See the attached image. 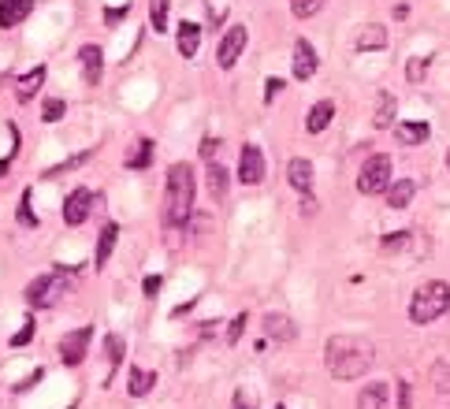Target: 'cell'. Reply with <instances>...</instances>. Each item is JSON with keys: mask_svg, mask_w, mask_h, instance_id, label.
I'll return each mask as SVG.
<instances>
[{"mask_svg": "<svg viewBox=\"0 0 450 409\" xmlns=\"http://www.w3.org/2000/svg\"><path fill=\"white\" fill-rule=\"evenodd\" d=\"M372 361H376L372 342L357 335H331L324 346V365L335 380H357L372 368Z\"/></svg>", "mask_w": 450, "mask_h": 409, "instance_id": "1", "label": "cell"}, {"mask_svg": "<svg viewBox=\"0 0 450 409\" xmlns=\"http://www.w3.org/2000/svg\"><path fill=\"white\" fill-rule=\"evenodd\" d=\"M194 212V168L190 164H172L168 168V198H164V223L172 227H187Z\"/></svg>", "mask_w": 450, "mask_h": 409, "instance_id": "2", "label": "cell"}, {"mask_svg": "<svg viewBox=\"0 0 450 409\" xmlns=\"http://www.w3.org/2000/svg\"><path fill=\"white\" fill-rule=\"evenodd\" d=\"M443 313H450V287L446 283L431 280V283H421L413 290V302H409V320L413 324H431Z\"/></svg>", "mask_w": 450, "mask_h": 409, "instance_id": "3", "label": "cell"}, {"mask_svg": "<svg viewBox=\"0 0 450 409\" xmlns=\"http://www.w3.org/2000/svg\"><path fill=\"white\" fill-rule=\"evenodd\" d=\"M391 156H383V153H376V156H369L365 160V168H361V175H357V190L361 193H383L391 186Z\"/></svg>", "mask_w": 450, "mask_h": 409, "instance_id": "4", "label": "cell"}, {"mask_svg": "<svg viewBox=\"0 0 450 409\" xmlns=\"http://www.w3.org/2000/svg\"><path fill=\"white\" fill-rule=\"evenodd\" d=\"M90 339H93V327H75L60 339V357L63 365H82V357L90 354Z\"/></svg>", "mask_w": 450, "mask_h": 409, "instance_id": "5", "label": "cell"}, {"mask_svg": "<svg viewBox=\"0 0 450 409\" xmlns=\"http://www.w3.org/2000/svg\"><path fill=\"white\" fill-rule=\"evenodd\" d=\"M60 294H63V280H60V275H41V280H34L26 287V302L34 309H48V305H56Z\"/></svg>", "mask_w": 450, "mask_h": 409, "instance_id": "6", "label": "cell"}, {"mask_svg": "<svg viewBox=\"0 0 450 409\" xmlns=\"http://www.w3.org/2000/svg\"><path fill=\"white\" fill-rule=\"evenodd\" d=\"M246 26L239 23V26H231L227 34H224V41H220V53H216V63H220L224 71H231L239 63V56H242V48H246Z\"/></svg>", "mask_w": 450, "mask_h": 409, "instance_id": "7", "label": "cell"}, {"mask_svg": "<svg viewBox=\"0 0 450 409\" xmlns=\"http://www.w3.org/2000/svg\"><path fill=\"white\" fill-rule=\"evenodd\" d=\"M261 179H264V153L257 149V145H246V149H242V160H239V183L257 186Z\"/></svg>", "mask_w": 450, "mask_h": 409, "instance_id": "8", "label": "cell"}, {"mask_svg": "<svg viewBox=\"0 0 450 409\" xmlns=\"http://www.w3.org/2000/svg\"><path fill=\"white\" fill-rule=\"evenodd\" d=\"M90 205H93V193L86 190V186H78V190H71V198H68V205H63V220H68L71 227H78L82 220L90 216Z\"/></svg>", "mask_w": 450, "mask_h": 409, "instance_id": "9", "label": "cell"}, {"mask_svg": "<svg viewBox=\"0 0 450 409\" xmlns=\"http://www.w3.org/2000/svg\"><path fill=\"white\" fill-rule=\"evenodd\" d=\"M287 179H291V186L302 193V198H313V164L305 156H294L287 164Z\"/></svg>", "mask_w": 450, "mask_h": 409, "instance_id": "10", "label": "cell"}, {"mask_svg": "<svg viewBox=\"0 0 450 409\" xmlns=\"http://www.w3.org/2000/svg\"><path fill=\"white\" fill-rule=\"evenodd\" d=\"M30 11H34V0H0V30L19 26Z\"/></svg>", "mask_w": 450, "mask_h": 409, "instance_id": "11", "label": "cell"}, {"mask_svg": "<svg viewBox=\"0 0 450 409\" xmlns=\"http://www.w3.org/2000/svg\"><path fill=\"white\" fill-rule=\"evenodd\" d=\"M82 75H86V82L90 86H97L101 82V75H105V53L97 45H82Z\"/></svg>", "mask_w": 450, "mask_h": 409, "instance_id": "12", "label": "cell"}, {"mask_svg": "<svg viewBox=\"0 0 450 409\" xmlns=\"http://www.w3.org/2000/svg\"><path fill=\"white\" fill-rule=\"evenodd\" d=\"M316 75V53H313V45L305 41V38H298V45H294V78H313Z\"/></svg>", "mask_w": 450, "mask_h": 409, "instance_id": "13", "label": "cell"}, {"mask_svg": "<svg viewBox=\"0 0 450 409\" xmlns=\"http://www.w3.org/2000/svg\"><path fill=\"white\" fill-rule=\"evenodd\" d=\"M354 48H357V53H380V48H387V26L369 23V26H365L361 34H357Z\"/></svg>", "mask_w": 450, "mask_h": 409, "instance_id": "14", "label": "cell"}, {"mask_svg": "<svg viewBox=\"0 0 450 409\" xmlns=\"http://www.w3.org/2000/svg\"><path fill=\"white\" fill-rule=\"evenodd\" d=\"M264 335L276 339V342H291L298 335V324L291 317H283V313H268L264 317Z\"/></svg>", "mask_w": 450, "mask_h": 409, "instance_id": "15", "label": "cell"}, {"mask_svg": "<svg viewBox=\"0 0 450 409\" xmlns=\"http://www.w3.org/2000/svg\"><path fill=\"white\" fill-rule=\"evenodd\" d=\"M391 405V387L387 383H369L357 395V409H387Z\"/></svg>", "mask_w": 450, "mask_h": 409, "instance_id": "16", "label": "cell"}, {"mask_svg": "<svg viewBox=\"0 0 450 409\" xmlns=\"http://www.w3.org/2000/svg\"><path fill=\"white\" fill-rule=\"evenodd\" d=\"M380 250H383V253H402V250H421V253H424V242L417 238L413 231H398V235H383Z\"/></svg>", "mask_w": 450, "mask_h": 409, "instance_id": "17", "label": "cell"}, {"mask_svg": "<svg viewBox=\"0 0 450 409\" xmlns=\"http://www.w3.org/2000/svg\"><path fill=\"white\" fill-rule=\"evenodd\" d=\"M331 119H335V105H331V101H316L309 108V116H305V130H309V134H320Z\"/></svg>", "mask_w": 450, "mask_h": 409, "instance_id": "18", "label": "cell"}, {"mask_svg": "<svg viewBox=\"0 0 450 409\" xmlns=\"http://www.w3.org/2000/svg\"><path fill=\"white\" fill-rule=\"evenodd\" d=\"M197 45H202V26H197V23H179V56L194 60L197 56Z\"/></svg>", "mask_w": 450, "mask_h": 409, "instance_id": "19", "label": "cell"}, {"mask_svg": "<svg viewBox=\"0 0 450 409\" xmlns=\"http://www.w3.org/2000/svg\"><path fill=\"white\" fill-rule=\"evenodd\" d=\"M413 190H417V186H413V179H394V183L383 190V193H387V205H391V208H409Z\"/></svg>", "mask_w": 450, "mask_h": 409, "instance_id": "20", "label": "cell"}, {"mask_svg": "<svg viewBox=\"0 0 450 409\" xmlns=\"http://www.w3.org/2000/svg\"><path fill=\"white\" fill-rule=\"evenodd\" d=\"M428 123H421V119H413V123H398L394 127V138L402 142V145H421V142H428Z\"/></svg>", "mask_w": 450, "mask_h": 409, "instance_id": "21", "label": "cell"}, {"mask_svg": "<svg viewBox=\"0 0 450 409\" xmlns=\"http://www.w3.org/2000/svg\"><path fill=\"white\" fill-rule=\"evenodd\" d=\"M123 164H127V168H135V171H138V168H149V164H153V142H145V138L135 142Z\"/></svg>", "mask_w": 450, "mask_h": 409, "instance_id": "22", "label": "cell"}, {"mask_svg": "<svg viewBox=\"0 0 450 409\" xmlns=\"http://www.w3.org/2000/svg\"><path fill=\"white\" fill-rule=\"evenodd\" d=\"M153 383H157V376H153V372H145V368H130L127 391H130L135 398H142V395H149V391H153Z\"/></svg>", "mask_w": 450, "mask_h": 409, "instance_id": "23", "label": "cell"}, {"mask_svg": "<svg viewBox=\"0 0 450 409\" xmlns=\"http://www.w3.org/2000/svg\"><path fill=\"white\" fill-rule=\"evenodd\" d=\"M394 108H398L394 97H391V93H380V97H376V116H372V123H376L380 130L391 127V123H394Z\"/></svg>", "mask_w": 450, "mask_h": 409, "instance_id": "24", "label": "cell"}, {"mask_svg": "<svg viewBox=\"0 0 450 409\" xmlns=\"http://www.w3.org/2000/svg\"><path fill=\"white\" fill-rule=\"evenodd\" d=\"M209 190H212L216 201L227 198V168L224 164H216V160H209Z\"/></svg>", "mask_w": 450, "mask_h": 409, "instance_id": "25", "label": "cell"}, {"mask_svg": "<svg viewBox=\"0 0 450 409\" xmlns=\"http://www.w3.org/2000/svg\"><path fill=\"white\" fill-rule=\"evenodd\" d=\"M115 235H120V227L115 223H105V231H101V242H97V268H105L108 265V257H112V245H115Z\"/></svg>", "mask_w": 450, "mask_h": 409, "instance_id": "26", "label": "cell"}, {"mask_svg": "<svg viewBox=\"0 0 450 409\" xmlns=\"http://www.w3.org/2000/svg\"><path fill=\"white\" fill-rule=\"evenodd\" d=\"M41 82H45V68H34L30 75L19 78V97H23V101H30V97L41 90Z\"/></svg>", "mask_w": 450, "mask_h": 409, "instance_id": "27", "label": "cell"}, {"mask_svg": "<svg viewBox=\"0 0 450 409\" xmlns=\"http://www.w3.org/2000/svg\"><path fill=\"white\" fill-rule=\"evenodd\" d=\"M168 8H172V0H149V11H153V30H157V34H168Z\"/></svg>", "mask_w": 450, "mask_h": 409, "instance_id": "28", "label": "cell"}, {"mask_svg": "<svg viewBox=\"0 0 450 409\" xmlns=\"http://www.w3.org/2000/svg\"><path fill=\"white\" fill-rule=\"evenodd\" d=\"M63 112H68V105H63L60 97H48L45 108H41V119H45V123H60V119H63Z\"/></svg>", "mask_w": 450, "mask_h": 409, "instance_id": "29", "label": "cell"}, {"mask_svg": "<svg viewBox=\"0 0 450 409\" xmlns=\"http://www.w3.org/2000/svg\"><path fill=\"white\" fill-rule=\"evenodd\" d=\"M328 4V0H291V11L298 15V19H309V15H316Z\"/></svg>", "mask_w": 450, "mask_h": 409, "instance_id": "30", "label": "cell"}, {"mask_svg": "<svg viewBox=\"0 0 450 409\" xmlns=\"http://www.w3.org/2000/svg\"><path fill=\"white\" fill-rule=\"evenodd\" d=\"M90 160V153H78V156H71V160H63V164H56V168H48L45 171V179H56V175H63V171H71V168H78V164H86Z\"/></svg>", "mask_w": 450, "mask_h": 409, "instance_id": "31", "label": "cell"}, {"mask_svg": "<svg viewBox=\"0 0 450 409\" xmlns=\"http://www.w3.org/2000/svg\"><path fill=\"white\" fill-rule=\"evenodd\" d=\"M19 223L23 227H38V216L30 208V190H23V201H19Z\"/></svg>", "mask_w": 450, "mask_h": 409, "instance_id": "32", "label": "cell"}, {"mask_svg": "<svg viewBox=\"0 0 450 409\" xmlns=\"http://www.w3.org/2000/svg\"><path fill=\"white\" fill-rule=\"evenodd\" d=\"M235 409H257V398H253V391H246V387H239L235 391V402H231Z\"/></svg>", "mask_w": 450, "mask_h": 409, "instance_id": "33", "label": "cell"}, {"mask_svg": "<svg viewBox=\"0 0 450 409\" xmlns=\"http://www.w3.org/2000/svg\"><path fill=\"white\" fill-rule=\"evenodd\" d=\"M431 380H436V387L439 391H450V365H436V368H431Z\"/></svg>", "mask_w": 450, "mask_h": 409, "instance_id": "34", "label": "cell"}, {"mask_svg": "<svg viewBox=\"0 0 450 409\" xmlns=\"http://www.w3.org/2000/svg\"><path fill=\"white\" fill-rule=\"evenodd\" d=\"M30 339H34V320H26V324L19 327V331L11 335V346H26Z\"/></svg>", "mask_w": 450, "mask_h": 409, "instance_id": "35", "label": "cell"}, {"mask_svg": "<svg viewBox=\"0 0 450 409\" xmlns=\"http://www.w3.org/2000/svg\"><path fill=\"white\" fill-rule=\"evenodd\" d=\"M424 71H428V56H421V60H409V68H406L409 82H421V78H424Z\"/></svg>", "mask_w": 450, "mask_h": 409, "instance_id": "36", "label": "cell"}, {"mask_svg": "<svg viewBox=\"0 0 450 409\" xmlns=\"http://www.w3.org/2000/svg\"><path fill=\"white\" fill-rule=\"evenodd\" d=\"M242 331H246V313H239L235 320H231V327H227V342H239Z\"/></svg>", "mask_w": 450, "mask_h": 409, "instance_id": "37", "label": "cell"}, {"mask_svg": "<svg viewBox=\"0 0 450 409\" xmlns=\"http://www.w3.org/2000/svg\"><path fill=\"white\" fill-rule=\"evenodd\" d=\"M105 350H108V361L115 365L123 357V339H115V335H108V342H105Z\"/></svg>", "mask_w": 450, "mask_h": 409, "instance_id": "38", "label": "cell"}, {"mask_svg": "<svg viewBox=\"0 0 450 409\" xmlns=\"http://www.w3.org/2000/svg\"><path fill=\"white\" fill-rule=\"evenodd\" d=\"M142 290H145V298H157V290H160V275H145Z\"/></svg>", "mask_w": 450, "mask_h": 409, "instance_id": "39", "label": "cell"}, {"mask_svg": "<svg viewBox=\"0 0 450 409\" xmlns=\"http://www.w3.org/2000/svg\"><path fill=\"white\" fill-rule=\"evenodd\" d=\"M216 149H220V142H216V138H205V142H202V160L209 164V160L216 156Z\"/></svg>", "mask_w": 450, "mask_h": 409, "instance_id": "40", "label": "cell"}, {"mask_svg": "<svg viewBox=\"0 0 450 409\" xmlns=\"http://www.w3.org/2000/svg\"><path fill=\"white\" fill-rule=\"evenodd\" d=\"M398 409H409V383H398Z\"/></svg>", "mask_w": 450, "mask_h": 409, "instance_id": "41", "label": "cell"}, {"mask_svg": "<svg viewBox=\"0 0 450 409\" xmlns=\"http://www.w3.org/2000/svg\"><path fill=\"white\" fill-rule=\"evenodd\" d=\"M123 15H127V4H123V8H108V11H105V23H120Z\"/></svg>", "mask_w": 450, "mask_h": 409, "instance_id": "42", "label": "cell"}, {"mask_svg": "<svg viewBox=\"0 0 450 409\" xmlns=\"http://www.w3.org/2000/svg\"><path fill=\"white\" fill-rule=\"evenodd\" d=\"M279 86H283V82H279V78H272V82H268V90H264V101H272V97L279 93Z\"/></svg>", "mask_w": 450, "mask_h": 409, "instance_id": "43", "label": "cell"}, {"mask_svg": "<svg viewBox=\"0 0 450 409\" xmlns=\"http://www.w3.org/2000/svg\"><path fill=\"white\" fill-rule=\"evenodd\" d=\"M446 168H450V149H446Z\"/></svg>", "mask_w": 450, "mask_h": 409, "instance_id": "44", "label": "cell"}, {"mask_svg": "<svg viewBox=\"0 0 450 409\" xmlns=\"http://www.w3.org/2000/svg\"><path fill=\"white\" fill-rule=\"evenodd\" d=\"M276 409H287V405H276Z\"/></svg>", "mask_w": 450, "mask_h": 409, "instance_id": "45", "label": "cell"}]
</instances>
